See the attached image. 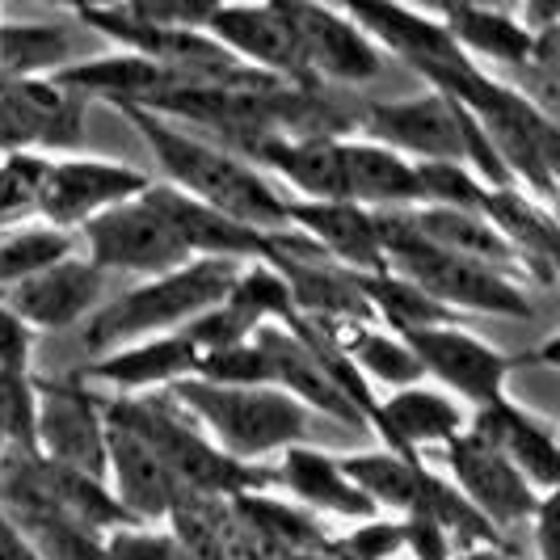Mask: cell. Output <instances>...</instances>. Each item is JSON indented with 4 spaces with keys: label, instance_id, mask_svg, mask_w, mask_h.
I'll use <instances>...</instances> for the list:
<instances>
[{
    "label": "cell",
    "instance_id": "obj_1",
    "mask_svg": "<svg viewBox=\"0 0 560 560\" xmlns=\"http://www.w3.org/2000/svg\"><path fill=\"white\" fill-rule=\"evenodd\" d=\"M122 114L136 136H143L148 152L156 156V165L165 168V186L177 195L195 198L202 207L220 211L228 220H241L261 232H291L287 228V202L266 173H257L249 161H241L236 152L220 148L215 140H202L195 131L168 122L161 114L136 110V106H114Z\"/></svg>",
    "mask_w": 560,
    "mask_h": 560
},
{
    "label": "cell",
    "instance_id": "obj_2",
    "mask_svg": "<svg viewBox=\"0 0 560 560\" xmlns=\"http://www.w3.org/2000/svg\"><path fill=\"white\" fill-rule=\"evenodd\" d=\"M106 418L122 421L140 439H148V447L165 459L173 480L190 498L232 502V498H245V493H266L275 485V468L228 459L224 451L177 409V400L168 393L114 396V400H106Z\"/></svg>",
    "mask_w": 560,
    "mask_h": 560
},
{
    "label": "cell",
    "instance_id": "obj_3",
    "mask_svg": "<svg viewBox=\"0 0 560 560\" xmlns=\"http://www.w3.org/2000/svg\"><path fill=\"white\" fill-rule=\"evenodd\" d=\"M236 270L241 266H232V261L195 257L168 275L136 282L131 291H122L118 300L102 304L84 320V346L97 354H110L118 346H131L143 337L182 334L195 316L224 300Z\"/></svg>",
    "mask_w": 560,
    "mask_h": 560
},
{
    "label": "cell",
    "instance_id": "obj_4",
    "mask_svg": "<svg viewBox=\"0 0 560 560\" xmlns=\"http://www.w3.org/2000/svg\"><path fill=\"white\" fill-rule=\"evenodd\" d=\"M168 396L228 459L261 464L266 455H282L295 443H308L312 413L279 388H224L182 380L168 388Z\"/></svg>",
    "mask_w": 560,
    "mask_h": 560
},
{
    "label": "cell",
    "instance_id": "obj_5",
    "mask_svg": "<svg viewBox=\"0 0 560 560\" xmlns=\"http://www.w3.org/2000/svg\"><path fill=\"white\" fill-rule=\"evenodd\" d=\"M380 241H384V261L388 270L425 291L434 304L447 312H485V316H505V320H532V295L518 279H510L493 266L468 261L459 253H447L418 232L400 224L396 211L380 215Z\"/></svg>",
    "mask_w": 560,
    "mask_h": 560
},
{
    "label": "cell",
    "instance_id": "obj_6",
    "mask_svg": "<svg viewBox=\"0 0 560 560\" xmlns=\"http://www.w3.org/2000/svg\"><path fill=\"white\" fill-rule=\"evenodd\" d=\"M405 346L421 363V375H434L447 393H455V400L472 405V413L510 396V371L514 366L557 363V337H548L544 350H535V354H502L498 346H489L485 337H477L464 325L421 329V334L405 337Z\"/></svg>",
    "mask_w": 560,
    "mask_h": 560
},
{
    "label": "cell",
    "instance_id": "obj_7",
    "mask_svg": "<svg viewBox=\"0 0 560 560\" xmlns=\"http://www.w3.org/2000/svg\"><path fill=\"white\" fill-rule=\"evenodd\" d=\"M0 514L26 535L43 560H106V548L93 527L63 510L34 451L9 447L0 455Z\"/></svg>",
    "mask_w": 560,
    "mask_h": 560
},
{
    "label": "cell",
    "instance_id": "obj_8",
    "mask_svg": "<svg viewBox=\"0 0 560 560\" xmlns=\"http://www.w3.org/2000/svg\"><path fill=\"white\" fill-rule=\"evenodd\" d=\"M81 241V257L93 261L102 275H140V279H156L168 275L186 261H195L190 249L177 241V232L165 224V215L148 202V198H131L118 202L110 211L93 215L89 224L77 232Z\"/></svg>",
    "mask_w": 560,
    "mask_h": 560
},
{
    "label": "cell",
    "instance_id": "obj_9",
    "mask_svg": "<svg viewBox=\"0 0 560 560\" xmlns=\"http://www.w3.org/2000/svg\"><path fill=\"white\" fill-rule=\"evenodd\" d=\"M148 186H152V177L122 161L81 156V152L47 156L38 195H34V220L63 228V232H81L93 215L140 198Z\"/></svg>",
    "mask_w": 560,
    "mask_h": 560
},
{
    "label": "cell",
    "instance_id": "obj_10",
    "mask_svg": "<svg viewBox=\"0 0 560 560\" xmlns=\"http://www.w3.org/2000/svg\"><path fill=\"white\" fill-rule=\"evenodd\" d=\"M34 455L106 480V400L81 380H34Z\"/></svg>",
    "mask_w": 560,
    "mask_h": 560
},
{
    "label": "cell",
    "instance_id": "obj_11",
    "mask_svg": "<svg viewBox=\"0 0 560 560\" xmlns=\"http://www.w3.org/2000/svg\"><path fill=\"white\" fill-rule=\"evenodd\" d=\"M143 198L165 215V224L177 232V241L190 249V257H211V261H232V266H253V261L275 266L300 245V232H261L241 220H228L195 198L168 190L165 182H152Z\"/></svg>",
    "mask_w": 560,
    "mask_h": 560
},
{
    "label": "cell",
    "instance_id": "obj_12",
    "mask_svg": "<svg viewBox=\"0 0 560 560\" xmlns=\"http://www.w3.org/2000/svg\"><path fill=\"white\" fill-rule=\"evenodd\" d=\"M443 459H447V480L455 485V493L472 505L489 527H498L502 535L514 527H532L544 493H535L532 485L518 477V468L485 439L464 430L443 447Z\"/></svg>",
    "mask_w": 560,
    "mask_h": 560
},
{
    "label": "cell",
    "instance_id": "obj_13",
    "mask_svg": "<svg viewBox=\"0 0 560 560\" xmlns=\"http://www.w3.org/2000/svg\"><path fill=\"white\" fill-rule=\"evenodd\" d=\"M202 34L236 63L287 84H312L300 56V38L287 22L282 0L270 4H207Z\"/></svg>",
    "mask_w": 560,
    "mask_h": 560
},
{
    "label": "cell",
    "instance_id": "obj_14",
    "mask_svg": "<svg viewBox=\"0 0 560 560\" xmlns=\"http://www.w3.org/2000/svg\"><path fill=\"white\" fill-rule=\"evenodd\" d=\"M282 9L300 38V56H304V72L312 84L346 89V84H363L380 77L384 51L366 38L346 9L300 4V0H282Z\"/></svg>",
    "mask_w": 560,
    "mask_h": 560
},
{
    "label": "cell",
    "instance_id": "obj_15",
    "mask_svg": "<svg viewBox=\"0 0 560 560\" xmlns=\"http://www.w3.org/2000/svg\"><path fill=\"white\" fill-rule=\"evenodd\" d=\"M102 291H106V275L77 253V257L59 261L34 279L4 287L0 308H9L34 334H59V329H72L102 308Z\"/></svg>",
    "mask_w": 560,
    "mask_h": 560
},
{
    "label": "cell",
    "instance_id": "obj_16",
    "mask_svg": "<svg viewBox=\"0 0 560 560\" xmlns=\"http://www.w3.org/2000/svg\"><path fill=\"white\" fill-rule=\"evenodd\" d=\"M106 485L143 527H165L173 505L186 498V489L173 480L165 459L148 447V439L114 418H106Z\"/></svg>",
    "mask_w": 560,
    "mask_h": 560
},
{
    "label": "cell",
    "instance_id": "obj_17",
    "mask_svg": "<svg viewBox=\"0 0 560 560\" xmlns=\"http://www.w3.org/2000/svg\"><path fill=\"white\" fill-rule=\"evenodd\" d=\"M468 430H472L477 439H485L498 455H505L535 493H544V498L557 493V485H560L557 421L539 418L535 409L518 405L514 396H502L498 405L477 409V413L468 418Z\"/></svg>",
    "mask_w": 560,
    "mask_h": 560
},
{
    "label": "cell",
    "instance_id": "obj_18",
    "mask_svg": "<svg viewBox=\"0 0 560 560\" xmlns=\"http://www.w3.org/2000/svg\"><path fill=\"white\" fill-rule=\"evenodd\" d=\"M287 228L350 275H384L380 215L354 202H287Z\"/></svg>",
    "mask_w": 560,
    "mask_h": 560
},
{
    "label": "cell",
    "instance_id": "obj_19",
    "mask_svg": "<svg viewBox=\"0 0 560 560\" xmlns=\"http://www.w3.org/2000/svg\"><path fill=\"white\" fill-rule=\"evenodd\" d=\"M464 430H468V409L455 396L425 384L388 393L371 421V434H380L384 451H393L400 459H421L425 447H447Z\"/></svg>",
    "mask_w": 560,
    "mask_h": 560
},
{
    "label": "cell",
    "instance_id": "obj_20",
    "mask_svg": "<svg viewBox=\"0 0 560 560\" xmlns=\"http://www.w3.org/2000/svg\"><path fill=\"white\" fill-rule=\"evenodd\" d=\"M84 371H89V380H102V384L118 388V396L168 393L173 384L195 380L198 350L182 334L143 337L131 346H118L110 354H97Z\"/></svg>",
    "mask_w": 560,
    "mask_h": 560
},
{
    "label": "cell",
    "instance_id": "obj_21",
    "mask_svg": "<svg viewBox=\"0 0 560 560\" xmlns=\"http://www.w3.org/2000/svg\"><path fill=\"white\" fill-rule=\"evenodd\" d=\"M275 485H282L300 510L308 514H337V518H350V523H366V518H380V510L366 502V493L354 480L341 472V459L329 451L312 447V443H295L279 455V468H275Z\"/></svg>",
    "mask_w": 560,
    "mask_h": 560
},
{
    "label": "cell",
    "instance_id": "obj_22",
    "mask_svg": "<svg viewBox=\"0 0 560 560\" xmlns=\"http://www.w3.org/2000/svg\"><path fill=\"white\" fill-rule=\"evenodd\" d=\"M480 215L489 220V224L498 228V236H502L510 253L518 257V266H523V279L539 282V287H552L557 282V215H552V207H544V202H535L532 195H523V190H514V186H505V190H485L480 198Z\"/></svg>",
    "mask_w": 560,
    "mask_h": 560
},
{
    "label": "cell",
    "instance_id": "obj_23",
    "mask_svg": "<svg viewBox=\"0 0 560 560\" xmlns=\"http://www.w3.org/2000/svg\"><path fill=\"white\" fill-rule=\"evenodd\" d=\"M439 18V26L451 34V43L464 56L480 63H502V68H523L535 51V34L514 9H485V4H439L430 9Z\"/></svg>",
    "mask_w": 560,
    "mask_h": 560
},
{
    "label": "cell",
    "instance_id": "obj_24",
    "mask_svg": "<svg viewBox=\"0 0 560 560\" xmlns=\"http://www.w3.org/2000/svg\"><path fill=\"white\" fill-rule=\"evenodd\" d=\"M337 459H341V472L363 489L375 510H393L396 518L418 514L421 498H425V480H430V468L421 459H400L384 447L337 455Z\"/></svg>",
    "mask_w": 560,
    "mask_h": 560
},
{
    "label": "cell",
    "instance_id": "obj_25",
    "mask_svg": "<svg viewBox=\"0 0 560 560\" xmlns=\"http://www.w3.org/2000/svg\"><path fill=\"white\" fill-rule=\"evenodd\" d=\"M354 287H359V295L371 308V320L396 337L439 329V325H459L455 312L434 304L425 291H418L413 282H405L393 270H384V275H354Z\"/></svg>",
    "mask_w": 560,
    "mask_h": 560
},
{
    "label": "cell",
    "instance_id": "obj_26",
    "mask_svg": "<svg viewBox=\"0 0 560 560\" xmlns=\"http://www.w3.org/2000/svg\"><path fill=\"white\" fill-rule=\"evenodd\" d=\"M77 253H81L77 232H63V228H51L43 224V220L4 228L0 232V291L51 270V266L77 257Z\"/></svg>",
    "mask_w": 560,
    "mask_h": 560
},
{
    "label": "cell",
    "instance_id": "obj_27",
    "mask_svg": "<svg viewBox=\"0 0 560 560\" xmlns=\"http://www.w3.org/2000/svg\"><path fill=\"white\" fill-rule=\"evenodd\" d=\"M220 304H224V308L232 312V316H236V320H241L249 334L266 329V325H282V329L300 325L287 282H282L279 270H275V266H266V261L241 266Z\"/></svg>",
    "mask_w": 560,
    "mask_h": 560
},
{
    "label": "cell",
    "instance_id": "obj_28",
    "mask_svg": "<svg viewBox=\"0 0 560 560\" xmlns=\"http://www.w3.org/2000/svg\"><path fill=\"white\" fill-rule=\"evenodd\" d=\"M68 63V34L43 22L0 18V81H38Z\"/></svg>",
    "mask_w": 560,
    "mask_h": 560
},
{
    "label": "cell",
    "instance_id": "obj_29",
    "mask_svg": "<svg viewBox=\"0 0 560 560\" xmlns=\"http://www.w3.org/2000/svg\"><path fill=\"white\" fill-rule=\"evenodd\" d=\"M405 548V532L400 518H366L354 532L346 535H325L320 557L325 560H393Z\"/></svg>",
    "mask_w": 560,
    "mask_h": 560
},
{
    "label": "cell",
    "instance_id": "obj_30",
    "mask_svg": "<svg viewBox=\"0 0 560 560\" xmlns=\"http://www.w3.org/2000/svg\"><path fill=\"white\" fill-rule=\"evenodd\" d=\"M0 443L34 451V375L0 371Z\"/></svg>",
    "mask_w": 560,
    "mask_h": 560
},
{
    "label": "cell",
    "instance_id": "obj_31",
    "mask_svg": "<svg viewBox=\"0 0 560 560\" xmlns=\"http://www.w3.org/2000/svg\"><path fill=\"white\" fill-rule=\"evenodd\" d=\"M102 548H106V560H195L168 527H143V523L110 532L102 539Z\"/></svg>",
    "mask_w": 560,
    "mask_h": 560
},
{
    "label": "cell",
    "instance_id": "obj_32",
    "mask_svg": "<svg viewBox=\"0 0 560 560\" xmlns=\"http://www.w3.org/2000/svg\"><path fill=\"white\" fill-rule=\"evenodd\" d=\"M34 341L38 334L22 325L9 308H0V371L13 375H30V359H34Z\"/></svg>",
    "mask_w": 560,
    "mask_h": 560
},
{
    "label": "cell",
    "instance_id": "obj_33",
    "mask_svg": "<svg viewBox=\"0 0 560 560\" xmlns=\"http://www.w3.org/2000/svg\"><path fill=\"white\" fill-rule=\"evenodd\" d=\"M400 532H405V548L418 560H451L455 548L447 544V535L439 532L430 518H400Z\"/></svg>",
    "mask_w": 560,
    "mask_h": 560
},
{
    "label": "cell",
    "instance_id": "obj_34",
    "mask_svg": "<svg viewBox=\"0 0 560 560\" xmlns=\"http://www.w3.org/2000/svg\"><path fill=\"white\" fill-rule=\"evenodd\" d=\"M527 535H532V544H535V552H539V560H552V544H557V493L539 502V510H535V518H532V527H527Z\"/></svg>",
    "mask_w": 560,
    "mask_h": 560
},
{
    "label": "cell",
    "instance_id": "obj_35",
    "mask_svg": "<svg viewBox=\"0 0 560 560\" xmlns=\"http://www.w3.org/2000/svg\"><path fill=\"white\" fill-rule=\"evenodd\" d=\"M0 560H43L34 552V544H30L26 535L18 532L4 514H0Z\"/></svg>",
    "mask_w": 560,
    "mask_h": 560
},
{
    "label": "cell",
    "instance_id": "obj_36",
    "mask_svg": "<svg viewBox=\"0 0 560 560\" xmlns=\"http://www.w3.org/2000/svg\"><path fill=\"white\" fill-rule=\"evenodd\" d=\"M451 560H518V552L514 548H464Z\"/></svg>",
    "mask_w": 560,
    "mask_h": 560
}]
</instances>
